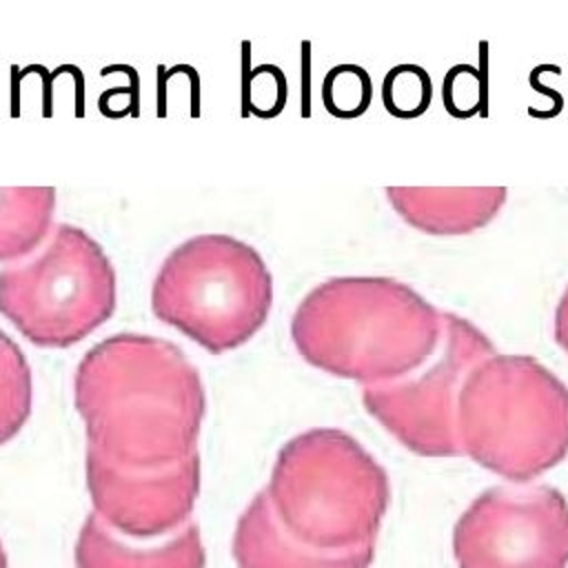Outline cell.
<instances>
[{"label": "cell", "instance_id": "6da1fadb", "mask_svg": "<svg viewBox=\"0 0 568 568\" xmlns=\"http://www.w3.org/2000/svg\"><path fill=\"white\" fill-rule=\"evenodd\" d=\"M87 450L124 468H162L197 453L206 393L197 366L162 337L113 333L73 373Z\"/></svg>", "mask_w": 568, "mask_h": 568}, {"label": "cell", "instance_id": "7a4b0ae2", "mask_svg": "<svg viewBox=\"0 0 568 568\" xmlns=\"http://www.w3.org/2000/svg\"><path fill=\"white\" fill-rule=\"evenodd\" d=\"M442 333V311L386 275L328 277L300 300L291 317V339L306 364L364 386L424 366Z\"/></svg>", "mask_w": 568, "mask_h": 568}, {"label": "cell", "instance_id": "3957f363", "mask_svg": "<svg viewBox=\"0 0 568 568\" xmlns=\"http://www.w3.org/2000/svg\"><path fill=\"white\" fill-rule=\"evenodd\" d=\"M264 493L280 526L320 552L375 548L390 504L386 470L339 428L291 437L273 462Z\"/></svg>", "mask_w": 568, "mask_h": 568}, {"label": "cell", "instance_id": "277c9868", "mask_svg": "<svg viewBox=\"0 0 568 568\" xmlns=\"http://www.w3.org/2000/svg\"><path fill=\"white\" fill-rule=\"evenodd\" d=\"M457 437L481 468L530 484L568 455V386L532 355L495 351L462 382Z\"/></svg>", "mask_w": 568, "mask_h": 568}, {"label": "cell", "instance_id": "5b68a950", "mask_svg": "<svg viewBox=\"0 0 568 568\" xmlns=\"http://www.w3.org/2000/svg\"><path fill=\"white\" fill-rule=\"evenodd\" d=\"M273 297V275L260 251L226 233H202L178 244L151 284L153 315L211 355L255 337Z\"/></svg>", "mask_w": 568, "mask_h": 568}, {"label": "cell", "instance_id": "8992f818", "mask_svg": "<svg viewBox=\"0 0 568 568\" xmlns=\"http://www.w3.org/2000/svg\"><path fill=\"white\" fill-rule=\"evenodd\" d=\"M115 268L98 240L60 222L27 262L0 268V315L40 348H69L115 311Z\"/></svg>", "mask_w": 568, "mask_h": 568}, {"label": "cell", "instance_id": "52a82bcc", "mask_svg": "<svg viewBox=\"0 0 568 568\" xmlns=\"http://www.w3.org/2000/svg\"><path fill=\"white\" fill-rule=\"evenodd\" d=\"M433 357L410 375L362 388V404L404 448L419 457H462L457 395L468 371L497 348L470 320L442 311Z\"/></svg>", "mask_w": 568, "mask_h": 568}, {"label": "cell", "instance_id": "ba28073f", "mask_svg": "<svg viewBox=\"0 0 568 568\" xmlns=\"http://www.w3.org/2000/svg\"><path fill=\"white\" fill-rule=\"evenodd\" d=\"M457 568H568V499L555 486L481 490L453 528Z\"/></svg>", "mask_w": 568, "mask_h": 568}, {"label": "cell", "instance_id": "9c48e42d", "mask_svg": "<svg viewBox=\"0 0 568 568\" xmlns=\"http://www.w3.org/2000/svg\"><path fill=\"white\" fill-rule=\"evenodd\" d=\"M95 515L115 532L153 539L189 521L200 493V455L162 468H124L87 450Z\"/></svg>", "mask_w": 568, "mask_h": 568}, {"label": "cell", "instance_id": "30bf717a", "mask_svg": "<svg viewBox=\"0 0 568 568\" xmlns=\"http://www.w3.org/2000/svg\"><path fill=\"white\" fill-rule=\"evenodd\" d=\"M233 557L237 568H371L375 548L320 552L300 544L280 526L262 490L237 519Z\"/></svg>", "mask_w": 568, "mask_h": 568}, {"label": "cell", "instance_id": "8fae6325", "mask_svg": "<svg viewBox=\"0 0 568 568\" xmlns=\"http://www.w3.org/2000/svg\"><path fill=\"white\" fill-rule=\"evenodd\" d=\"M395 213L426 235H468L488 226L508 200L506 186H386Z\"/></svg>", "mask_w": 568, "mask_h": 568}, {"label": "cell", "instance_id": "7c38bea8", "mask_svg": "<svg viewBox=\"0 0 568 568\" xmlns=\"http://www.w3.org/2000/svg\"><path fill=\"white\" fill-rule=\"evenodd\" d=\"M78 564L80 568H204V548L193 521L169 532L162 544L138 548L93 513L78 539Z\"/></svg>", "mask_w": 568, "mask_h": 568}, {"label": "cell", "instance_id": "4fadbf2b", "mask_svg": "<svg viewBox=\"0 0 568 568\" xmlns=\"http://www.w3.org/2000/svg\"><path fill=\"white\" fill-rule=\"evenodd\" d=\"M53 186H0V262L29 255L51 233Z\"/></svg>", "mask_w": 568, "mask_h": 568}, {"label": "cell", "instance_id": "5bb4252c", "mask_svg": "<svg viewBox=\"0 0 568 568\" xmlns=\"http://www.w3.org/2000/svg\"><path fill=\"white\" fill-rule=\"evenodd\" d=\"M33 406V373L22 348L0 331V446L27 424Z\"/></svg>", "mask_w": 568, "mask_h": 568}, {"label": "cell", "instance_id": "9a60e30c", "mask_svg": "<svg viewBox=\"0 0 568 568\" xmlns=\"http://www.w3.org/2000/svg\"><path fill=\"white\" fill-rule=\"evenodd\" d=\"M433 98V82L428 73L417 64L393 67L382 84V100L390 115L417 118Z\"/></svg>", "mask_w": 568, "mask_h": 568}, {"label": "cell", "instance_id": "2e32d148", "mask_svg": "<svg viewBox=\"0 0 568 568\" xmlns=\"http://www.w3.org/2000/svg\"><path fill=\"white\" fill-rule=\"evenodd\" d=\"M373 95L371 75L357 64L333 67L322 84V98L328 113L335 118H357L362 115Z\"/></svg>", "mask_w": 568, "mask_h": 568}, {"label": "cell", "instance_id": "e0dca14e", "mask_svg": "<svg viewBox=\"0 0 568 568\" xmlns=\"http://www.w3.org/2000/svg\"><path fill=\"white\" fill-rule=\"evenodd\" d=\"M486 82L477 73V69L468 64H459L450 69L444 78V104L446 111L457 118H468L479 111L486 91Z\"/></svg>", "mask_w": 568, "mask_h": 568}, {"label": "cell", "instance_id": "ac0fdd59", "mask_svg": "<svg viewBox=\"0 0 568 568\" xmlns=\"http://www.w3.org/2000/svg\"><path fill=\"white\" fill-rule=\"evenodd\" d=\"M552 335L557 346L568 355V286L564 288L557 306H555V320H552Z\"/></svg>", "mask_w": 568, "mask_h": 568}, {"label": "cell", "instance_id": "d6986e66", "mask_svg": "<svg viewBox=\"0 0 568 568\" xmlns=\"http://www.w3.org/2000/svg\"><path fill=\"white\" fill-rule=\"evenodd\" d=\"M0 568H4V557H2V546H0Z\"/></svg>", "mask_w": 568, "mask_h": 568}]
</instances>
